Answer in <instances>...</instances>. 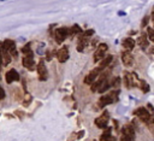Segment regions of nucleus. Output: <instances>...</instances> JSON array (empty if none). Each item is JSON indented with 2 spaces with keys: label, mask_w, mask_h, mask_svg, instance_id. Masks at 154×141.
I'll list each match as a JSON object with an SVG mask.
<instances>
[{
  "label": "nucleus",
  "mask_w": 154,
  "mask_h": 141,
  "mask_svg": "<svg viewBox=\"0 0 154 141\" xmlns=\"http://www.w3.org/2000/svg\"><path fill=\"white\" fill-rule=\"evenodd\" d=\"M134 114H136V116H137L141 121H143L148 127L152 125V124H154V116H153V113H149L148 110L144 108V107H138V108H136V110L134 111Z\"/></svg>",
  "instance_id": "nucleus-1"
},
{
  "label": "nucleus",
  "mask_w": 154,
  "mask_h": 141,
  "mask_svg": "<svg viewBox=\"0 0 154 141\" xmlns=\"http://www.w3.org/2000/svg\"><path fill=\"white\" fill-rule=\"evenodd\" d=\"M118 90H116V92H111V93H108V94H106V95H102L100 99H99V102H97V105H99V107H105L106 105H109V104H112V102H116L117 100H118Z\"/></svg>",
  "instance_id": "nucleus-2"
},
{
  "label": "nucleus",
  "mask_w": 154,
  "mask_h": 141,
  "mask_svg": "<svg viewBox=\"0 0 154 141\" xmlns=\"http://www.w3.org/2000/svg\"><path fill=\"white\" fill-rule=\"evenodd\" d=\"M69 35H71V29L70 28H66V27L58 28L55 30V41L58 43H61Z\"/></svg>",
  "instance_id": "nucleus-3"
},
{
  "label": "nucleus",
  "mask_w": 154,
  "mask_h": 141,
  "mask_svg": "<svg viewBox=\"0 0 154 141\" xmlns=\"http://www.w3.org/2000/svg\"><path fill=\"white\" fill-rule=\"evenodd\" d=\"M122 140L123 141H135V131L131 125H125L122 130Z\"/></svg>",
  "instance_id": "nucleus-4"
},
{
  "label": "nucleus",
  "mask_w": 154,
  "mask_h": 141,
  "mask_svg": "<svg viewBox=\"0 0 154 141\" xmlns=\"http://www.w3.org/2000/svg\"><path fill=\"white\" fill-rule=\"evenodd\" d=\"M1 48L2 49H5V51H7L11 55H13V57H17V49H16V43H14V41L13 40H5L2 43H1Z\"/></svg>",
  "instance_id": "nucleus-5"
},
{
  "label": "nucleus",
  "mask_w": 154,
  "mask_h": 141,
  "mask_svg": "<svg viewBox=\"0 0 154 141\" xmlns=\"http://www.w3.org/2000/svg\"><path fill=\"white\" fill-rule=\"evenodd\" d=\"M107 49H108V46H107L106 43H100V45L97 46L95 53H94V61H95V63H96V61H100V60L105 57V53H106Z\"/></svg>",
  "instance_id": "nucleus-6"
},
{
  "label": "nucleus",
  "mask_w": 154,
  "mask_h": 141,
  "mask_svg": "<svg viewBox=\"0 0 154 141\" xmlns=\"http://www.w3.org/2000/svg\"><path fill=\"white\" fill-rule=\"evenodd\" d=\"M108 119H109V114H108V112L107 111H105L100 117H97L96 119H95V124H96V127L97 128H101V129H106V127H107V123H108Z\"/></svg>",
  "instance_id": "nucleus-7"
},
{
  "label": "nucleus",
  "mask_w": 154,
  "mask_h": 141,
  "mask_svg": "<svg viewBox=\"0 0 154 141\" xmlns=\"http://www.w3.org/2000/svg\"><path fill=\"white\" fill-rule=\"evenodd\" d=\"M100 72H101V69L97 66V67H95V69H93L85 77H84V83L85 84H91L97 77H99V75H100Z\"/></svg>",
  "instance_id": "nucleus-8"
},
{
  "label": "nucleus",
  "mask_w": 154,
  "mask_h": 141,
  "mask_svg": "<svg viewBox=\"0 0 154 141\" xmlns=\"http://www.w3.org/2000/svg\"><path fill=\"white\" fill-rule=\"evenodd\" d=\"M37 76H38L40 81H46L47 80L48 72H47V67H46L43 60H40L38 64H37Z\"/></svg>",
  "instance_id": "nucleus-9"
},
{
  "label": "nucleus",
  "mask_w": 154,
  "mask_h": 141,
  "mask_svg": "<svg viewBox=\"0 0 154 141\" xmlns=\"http://www.w3.org/2000/svg\"><path fill=\"white\" fill-rule=\"evenodd\" d=\"M57 58L59 63H65L69 59V48L66 46H63L58 52H57Z\"/></svg>",
  "instance_id": "nucleus-10"
},
{
  "label": "nucleus",
  "mask_w": 154,
  "mask_h": 141,
  "mask_svg": "<svg viewBox=\"0 0 154 141\" xmlns=\"http://www.w3.org/2000/svg\"><path fill=\"white\" fill-rule=\"evenodd\" d=\"M5 77H6V82H7L8 84L12 83V82H14V81H19V80H20L19 74H18L14 69H11L10 71H7Z\"/></svg>",
  "instance_id": "nucleus-11"
},
{
  "label": "nucleus",
  "mask_w": 154,
  "mask_h": 141,
  "mask_svg": "<svg viewBox=\"0 0 154 141\" xmlns=\"http://www.w3.org/2000/svg\"><path fill=\"white\" fill-rule=\"evenodd\" d=\"M23 66H25L26 69H29L30 71H32L35 69V61H34V55H24L23 57Z\"/></svg>",
  "instance_id": "nucleus-12"
},
{
  "label": "nucleus",
  "mask_w": 154,
  "mask_h": 141,
  "mask_svg": "<svg viewBox=\"0 0 154 141\" xmlns=\"http://www.w3.org/2000/svg\"><path fill=\"white\" fill-rule=\"evenodd\" d=\"M122 60H123V64L125 66H131L134 64V57L130 53V51H124L122 53Z\"/></svg>",
  "instance_id": "nucleus-13"
},
{
  "label": "nucleus",
  "mask_w": 154,
  "mask_h": 141,
  "mask_svg": "<svg viewBox=\"0 0 154 141\" xmlns=\"http://www.w3.org/2000/svg\"><path fill=\"white\" fill-rule=\"evenodd\" d=\"M106 80H107V74H102L101 76H99V78L95 80V81L91 83V90H93V92H96V90L102 86V83H103Z\"/></svg>",
  "instance_id": "nucleus-14"
},
{
  "label": "nucleus",
  "mask_w": 154,
  "mask_h": 141,
  "mask_svg": "<svg viewBox=\"0 0 154 141\" xmlns=\"http://www.w3.org/2000/svg\"><path fill=\"white\" fill-rule=\"evenodd\" d=\"M88 42H89V37L88 36H84V35L79 36L78 37V41H77V51L82 52L84 49V47H87Z\"/></svg>",
  "instance_id": "nucleus-15"
},
{
  "label": "nucleus",
  "mask_w": 154,
  "mask_h": 141,
  "mask_svg": "<svg viewBox=\"0 0 154 141\" xmlns=\"http://www.w3.org/2000/svg\"><path fill=\"white\" fill-rule=\"evenodd\" d=\"M135 77H136L135 74H129V72L124 74V82H125L126 88H131L134 86V78Z\"/></svg>",
  "instance_id": "nucleus-16"
},
{
  "label": "nucleus",
  "mask_w": 154,
  "mask_h": 141,
  "mask_svg": "<svg viewBox=\"0 0 154 141\" xmlns=\"http://www.w3.org/2000/svg\"><path fill=\"white\" fill-rule=\"evenodd\" d=\"M137 43H138V45H140V47H142L143 49H144V48H147V47H148V45H149V40H148V37H147V34H142V35L138 37Z\"/></svg>",
  "instance_id": "nucleus-17"
},
{
  "label": "nucleus",
  "mask_w": 154,
  "mask_h": 141,
  "mask_svg": "<svg viewBox=\"0 0 154 141\" xmlns=\"http://www.w3.org/2000/svg\"><path fill=\"white\" fill-rule=\"evenodd\" d=\"M123 47L126 48L128 51H131V49L135 47V40L131 39V37H126V39H124V41H123Z\"/></svg>",
  "instance_id": "nucleus-18"
},
{
  "label": "nucleus",
  "mask_w": 154,
  "mask_h": 141,
  "mask_svg": "<svg viewBox=\"0 0 154 141\" xmlns=\"http://www.w3.org/2000/svg\"><path fill=\"white\" fill-rule=\"evenodd\" d=\"M112 59H113V57H112V55H107V57H103V58L101 59V61H100V65H99V67H100L101 70H103L106 66H108V65L111 64Z\"/></svg>",
  "instance_id": "nucleus-19"
},
{
  "label": "nucleus",
  "mask_w": 154,
  "mask_h": 141,
  "mask_svg": "<svg viewBox=\"0 0 154 141\" xmlns=\"http://www.w3.org/2000/svg\"><path fill=\"white\" fill-rule=\"evenodd\" d=\"M2 49V48H1ZM11 63V54L7 52V51H5V49H2V65H8Z\"/></svg>",
  "instance_id": "nucleus-20"
},
{
  "label": "nucleus",
  "mask_w": 154,
  "mask_h": 141,
  "mask_svg": "<svg viewBox=\"0 0 154 141\" xmlns=\"http://www.w3.org/2000/svg\"><path fill=\"white\" fill-rule=\"evenodd\" d=\"M100 140H101V141H111V140H112V136H111V128H107V127H106V130H105L103 134L100 136Z\"/></svg>",
  "instance_id": "nucleus-21"
},
{
  "label": "nucleus",
  "mask_w": 154,
  "mask_h": 141,
  "mask_svg": "<svg viewBox=\"0 0 154 141\" xmlns=\"http://www.w3.org/2000/svg\"><path fill=\"white\" fill-rule=\"evenodd\" d=\"M20 52H22L24 55H32V52H31V49H30V43H28V45H25L24 47H22Z\"/></svg>",
  "instance_id": "nucleus-22"
},
{
  "label": "nucleus",
  "mask_w": 154,
  "mask_h": 141,
  "mask_svg": "<svg viewBox=\"0 0 154 141\" xmlns=\"http://www.w3.org/2000/svg\"><path fill=\"white\" fill-rule=\"evenodd\" d=\"M138 87L142 89V92L143 93H147L148 90H149V86L147 84V82L146 81H143V80H141L140 82H138Z\"/></svg>",
  "instance_id": "nucleus-23"
},
{
  "label": "nucleus",
  "mask_w": 154,
  "mask_h": 141,
  "mask_svg": "<svg viewBox=\"0 0 154 141\" xmlns=\"http://www.w3.org/2000/svg\"><path fill=\"white\" fill-rule=\"evenodd\" d=\"M109 87H111V83H109V82L106 80V81L102 83V86H101V87L97 89V92H99V93H105V92H106V90H107Z\"/></svg>",
  "instance_id": "nucleus-24"
},
{
  "label": "nucleus",
  "mask_w": 154,
  "mask_h": 141,
  "mask_svg": "<svg viewBox=\"0 0 154 141\" xmlns=\"http://www.w3.org/2000/svg\"><path fill=\"white\" fill-rule=\"evenodd\" d=\"M147 37L152 42H154V29L153 28H147Z\"/></svg>",
  "instance_id": "nucleus-25"
},
{
  "label": "nucleus",
  "mask_w": 154,
  "mask_h": 141,
  "mask_svg": "<svg viewBox=\"0 0 154 141\" xmlns=\"http://www.w3.org/2000/svg\"><path fill=\"white\" fill-rule=\"evenodd\" d=\"M71 29V35H75V34H81L82 33V29H81V27L79 25H77V24H75L72 28H70Z\"/></svg>",
  "instance_id": "nucleus-26"
},
{
  "label": "nucleus",
  "mask_w": 154,
  "mask_h": 141,
  "mask_svg": "<svg viewBox=\"0 0 154 141\" xmlns=\"http://www.w3.org/2000/svg\"><path fill=\"white\" fill-rule=\"evenodd\" d=\"M119 84H120V78L119 77H116L111 83V86H113V87H119Z\"/></svg>",
  "instance_id": "nucleus-27"
},
{
  "label": "nucleus",
  "mask_w": 154,
  "mask_h": 141,
  "mask_svg": "<svg viewBox=\"0 0 154 141\" xmlns=\"http://www.w3.org/2000/svg\"><path fill=\"white\" fill-rule=\"evenodd\" d=\"M30 101H31V95L26 94V95H25V100L23 101V105H24V106H28V104H29Z\"/></svg>",
  "instance_id": "nucleus-28"
},
{
  "label": "nucleus",
  "mask_w": 154,
  "mask_h": 141,
  "mask_svg": "<svg viewBox=\"0 0 154 141\" xmlns=\"http://www.w3.org/2000/svg\"><path fill=\"white\" fill-rule=\"evenodd\" d=\"M83 35H84V36H88V37H89V36L94 35V30H93V29H89V30L84 31V33H83Z\"/></svg>",
  "instance_id": "nucleus-29"
},
{
  "label": "nucleus",
  "mask_w": 154,
  "mask_h": 141,
  "mask_svg": "<svg viewBox=\"0 0 154 141\" xmlns=\"http://www.w3.org/2000/svg\"><path fill=\"white\" fill-rule=\"evenodd\" d=\"M5 95H6V94H5V90H4L2 87L0 86V100H2V99L5 98Z\"/></svg>",
  "instance_id": "nucleus-30"
},
{
  "label": "nucleus",
  "mask_w": 154,
  "mask_h": 141,
  "mask_svg": "<svg viewBox=\"0 0 154 141\" xmlns=\"http://www.w3.org/2000/svg\"><path fill=\"white\" fill-rule=\"evenodd\" d=\"M148 20H149V17H148V16H146V17L143 18V20H142V27H146V25H147V23H148Z\"/></svg>",
  "instance_id": "nucleus-31"
},
{
  "label": "nucleus",
  "mask_w": 154,
  "mask_h": 141,
  "mask_svg": "<svg viewBox=\"0 0 154 141\" xmlns=\"http://www.w3.org/2000/svg\"><path fill=\"white\" fill-rule=\"evenodd\" d=\"M46 55H47V57H46V59H47V60H51V59H52V54H51V52H47V54H46Z\"/></svg>",
  "instance_id": "nucleus-32"
},
{
  "label": "nucleus",
  "mask_w": 154,
  "mask_h": 141,
  "mask_svg": "<svg viewBox=\"0 0 154 141\" xmlns=\"http://www.w3.org/2000/svg\"><path fill=\"white\" fill-rule=\"evenodd\" d=\"M2 65V51H1V48H0V66Z\"/></svg>",
  "instance_id": "nucleus-33"
},
{
  "label": "nucleus",
  "mask_w": 154,
  "mask_h": 141,
  "mask_svg": "<svg viewBox=\"0 0 154 141\" xmlns=\"http://www.w3.org/2000/svg\"><path fill=\"white\" fill-rule=\"evenodd\" d=\"M150 18H152V20H154V7H153V11H152V14H150Z\"/></svg>",
  "instance_id": "nucleus-34"
},
{
  "label": "nucleus",
  "mask_w": 154,
  "mask_h": 141,
  "mask_svg": "<svg viewBox=\"0 0 154 141\" xmlns=\"http://www.w3.org/2000/svg\"><path fill=\"white\" fill-rule=\"evenodd\" d=\"M118 14H119V16H124L125 13H124V12H118Z\"/></svg>",
  "instance_id": "nucleus-35"
},
{
  "label": "nucleus",
  "mask_w": 154,
  "mask_h": 141,
  "mask_svg": "<svg viewBox=\"0 0 154 141\" xmlns=\"http://www.w3.org/2000/svg\"><path fill=\"white\" fill-rule=\"evenodd\" d=\"M153 53H154V48H153Z\"/></svg>",
  "instance_id": "nucleus-36"
},
{
  "label": "nucleus",
  "mask_w": 154,
  "mask_h": 141,
  "mask_svg": "<svg viewBox=\"0 0 154 141\" xmlns=\"http://www.w3.org/2000/svg\"><path fill=\"white\" fill-rule=\"evenodd\" d=\"M0 1H4V0H0Z\"/></svg>",
  "instance_id": "nucleus-37"
}]
</instances>
